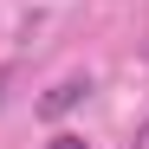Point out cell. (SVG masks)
<instances>
[{"label":"cell","mask_w":149,"mask_h":149,"mask_svg":"<svg viewBox=\"0 0 149 149\" xmlns=\"http://www.w3.org/2000/svg\"><path fill=\"white\" fill-rule=\"evenodd\" d=\"M84 97H91V78H65V84H52L39 97V117H65V110H78Z\"/></svg>","instance_id":"cell-1"},{"label":"cell","mask_w":149,"mask_h":149,"mask_svg":"<svg viewBox=\"0 0 149 149\" xmlns=\"http://www.w3.org/2000/svg\"><path fill=\"white\" fill-rule=\"evenodd\" d=\"M45 149H91V143H84V136H71V130H58V136L45 143Z\"/></svg>","instance_id":"cell-2"},{"label":"cell","mask_w":149,"mask_h":149,"mask_svg":"<svg viewBox=\"0 0 149 149\" xmlns=\"http://www.w3.org/2000/svg\"><path fill=\"white\" fill-rule=\"evenodd\" d=\"M130 149H149V123H136V136H130Z\"/></svg>","instance_id":"cell-3"}]
</instances>
